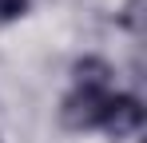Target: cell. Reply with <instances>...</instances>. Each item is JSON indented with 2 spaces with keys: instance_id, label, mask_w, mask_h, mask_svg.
Instances as JSON below:
<instances>
[{
  "instance_id": "1",
  "label": "cell",
  "mask_w": 147,
  "mask_h": 143,
  "mask_svg": "<svg viewBox=\"0 0 147 143\" xmlns=\"http://www.w3.org/2000/svg\"><path fill=\"white\" fill-rule=\"evenodd\" d=\"M107 99H111V92H99V88H76V92L64 99L60 115H64L68 127H99V123H103V111H107Z\"/></svg>"
},
{
  "instance_id": "4",
  "label": "cell",
  "mask_w": 147,
  "mask_h": 143,
  "mask_svg": "<svg viewBox=\"0 0 147 143\" xmlns=\"http://www.w3.org/2000/svg\"><path fill=\"white\" fill-rule=\"evenodd\" d=\"M28 12V0H0V20H16Z\"/></svg>"
},
{
  "instance_id": "2",
  "label": "cell",
  "mask_w": 147,
  "mask_h": 143,
  "mask_svg": "<svg viewBox=\"0 0 147 143\" xmlns=\"http://www.w3.org/2000/svg\"><path fill=\"white\" fill-rule=\"evenodd\" d=\"M99 127H107L111 135H131V131H139V127H143V103H139L135 95H111Z\"/></svg>"
},
{
  "instance_id": "3",
  "label": "cell",
  "mask_w": 147,
  "mask_h": 143,
  "mask_svg": "<svg viewBox=\"0 0 147 143\" xmlns=\"http://www.w3.org/2000/svg\"><path fill=\"white\" fill-rule=\"evenodd\" d=\"M76 88H99V92H107L111 88V68L103 60H96V56L80 60L76 64Z\"/></svg>"
}]
</instances>
